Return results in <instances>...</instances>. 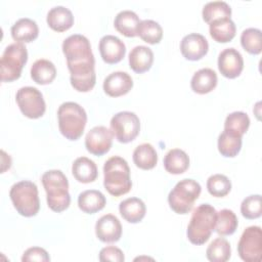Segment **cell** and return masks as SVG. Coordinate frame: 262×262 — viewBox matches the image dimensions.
<instances>
[{"label":"cell","instance_id":"obj_18","mask_svg":"<svg viewBox=\"0 0 262 262\" xmlns=\"http://www.w3.org/2000/svg\"><path fill=\"white\" fill-rule=\"evenodd\" d=\"M154 62L152 50L144 45L135 46L129 53L130 69L137 73L142 74L147 72Z\"/></svg>","mask_w":262,"mask_h":262},{"label":"cell","instance_id":"obj_5","mask_svg":"<svg viewBox=\"0 0 262 262\" xmlns=\"http://www.w3.org/2000/svg\"><path fill=\"white\" fill-rule=\"evenodd\" d=\"M57 119L60 133L69 140H77L84 132L87 114L79 103L67 101L59 105Z\"/></svg>","mask_w":262,"mask_h":262},{"label":"cell","instance_id":"obj_36","mask_svg":"<svg viewBox=\"0 0 262 262\" xmlns=\"http://www.w3.org/2000/svg\"><path fill=\"white\" fill-rule=\"evenodd\" d=\"M243 48L251 54H259L262 49V33L257 28H248L241 35Z\"/></svg>","mask_w":262,"mask_h":262},{"label":"cell","instance_id":"obj_40","mask_svg":"<svg viewBox=\"0 0 262 262\" xmlns=\"http://www.w3.org/2000/svg\"><path fill=\"white\" fill-rule=\"evenodd\" d=\"M124 260H125L124 253L122 252L121 249L117 247H114V246L104 247L99 252V261L101 262H106V261L123 262Z\"/></svg>","mask_w":262,"mask_h":262},{"label":"cell","instance_id":"obj_25","mask_svg":"<svg viewBox=\"0 0 262 262\" xmlns=\"http://www.w3.org/2000/svg\"><path fill=\"white\" fill-rule=\"evenodd\" d=\"M72 173L81 183L93 182L98 174L96 164L87 157L77 158L72 165Z\"/></svg>","mask_w":262,"mask_h":262},{"label":"cell","instance_id":"obj_9","mask_svg":"<svg viewBox=\"0 0 262 262\" xmlns=\"http://www.w3.org/2000/svg\"><path fill=\"white\" fill-rule=\"evenodd\" d=\"M111 130L115 138L122 143L134 140L140 131V120L133 112H119L111 119Z\"/></svg>","mask_w":262,"mask_h":262},{"label":"cell","instance_id":"obj_26","mask_svg":"<svg viewBox=\"0 0 262 262\" xmlns=\"http://www.w3.org/2000/svg\"><path fill=\"white\" fill-rule=\"evenodd\" d=\"M140 23L139 16L132 10L126 9L120 11L114 20L116 30L126 37L137 36V28Z\"/></svg>","mask_w":262,"mask_h":262},{"label":"cell","instance_id":"obj_29","mask_svg":"<svg viewBox=\"0 0 262 262\" xmlns=\"http://www.w3.org/2000/svg\"><path fill=\"white\" fill-rule=\"evenodd\" d=\"M133 162L136 167L142 170H150L158 163V155L150 143H142L136 146L133 151Z\"/></svg>","mask_w":262,"mask_h":262},{"label":"cell","instance_id":"obj_16","mask_svg":"<svg viewBox=\"0 0 262 262\" xmlns=\"http://www.w3.org/2000/svg\"><path fill=\"white\" fill-rule=\"evenodd\" d=\"M95 233L97 238L103 243H116L122 235L121 222L113 214L103 215L96 221Z\"/></svg>","mask_w":262,"mask_h":262},{"label":"cell","instance_id":"obj_13","mask_svg":"<svg viewBox=\"0 0 262 262\" xmlns=\"http://www.w3.org/2000/svg\"><path fill=\"white\" fill-rule=\"evenodd\" d=\"M218 69L222 76L234 79L241 75L244 69V59L235 48H226L219 53Z\"/></svg>","mask_w":262,"mask_h":262},{"label":"cell","instance_id":"obj_39","mask_svg":"<svg viewBox=\"0 0 262 262\" xmlns=\"http://www.w3.org/2000/svg\"><path fill=\"white\" fill-rule=\"evenodd\" d=\"M23 262L29 261H38V262H48L50 261V257L46 250L40 247H32L26 250L21 257Z\"/></svg>","mask_w":262,"mask_h":262},{"label":"cell","instance_id":"obj_7","mask_svg":"<svg viewBox=\"0 0 262 262\" xmlns=\"http://www.w3.org/2000/svg\"><path fill=\"white\" fill-rule=\"evenodd\" d=\"M202 187L193 179H182L176 183L168 195L170 208L177 214H187L201 194Z\"/></svg>","mask_w":262,"mask_h":262},{"label":"cell","instance_id":"obj_24","mask_svg":"<svg viewBox=\"0 0 262 262\" xmlns=\"http://www.w3.org/2000/svg\"><path fill=\"white\" fill-rule=\"evenodd\" d=\"M106 199L104 194L96 189L82 191L78 196V206L81 211L87 214H94L104 208Z\"/></svg>","mask_w":262,"mask_h":262},{"label":"cell","instance_id":"obj_27","mask_svg":"<svg viewBox=\"0 0 262 262\" xmlns=\"http://www.w3.org/2000/svg\"><path fill=\"white\" fill-rule=\"evenodd\" d=\"M165 170L171 174H182L189 167L187 154L180 148L170 149L164 158Z\"/></svg>","mask_w":262,"mask_h":262},{"label":"cell","instance_id":"obj_4","mask_svg":"<svg viewBox=\"0 0 262 262\" xmlns=\"http://www.w3.org/2000/svg\"><path fill=\"white\" fill-rule=\"evenodd\" d=\"M216 209L210 204H201L191 215L187 226L188 241L196 246L205 244L211 236L216 224Z\"/></svg>","mask_w":262,"mask_h":262},{"label":"cell","instance_id":"obj_28","mask_svg":"<svg viewBox=\"0 0 262 262\" xmlns=\"http://www.w3.org/2000/svg\"><path fill=\"white\" fill-rule=\"evenodd\" d=\"M56 77V68L48 59H38L31 67V78L40 85L50 84Z\"/></svg>","mask_w":262,"mask_h":262},{"label":"cell","instance_id":"obj_8","mask_svg":"<svg viewBox=\"0 0 262 262\" xmlns=\"http://www.w3.org/2000/svg\"><path fill=\"white\" fill-rule=\"evenodd\" d=\"M28 60V50L23 43L15 42L8 45L0 60L1 68V81L12 82L17 80L24 66Z\"/></svg>","mask_w":262,"mask_h":262},{"label":"cell","instance_id":"obj_31","mask_svg":"<svg viewBox=\"0 0 262 262\" xmlns=\"http://www.w3.org/2000/svg\"><path fill=\"white\" fill-rule=\"evenodd\" d=\"M238 225L237 217L232 210L222 209L217 212L215 230L220 235H231Z\"/></svg>","mask_w":262,"mask_h":262},{"label":"cell","instance_id":"obj_2","mask_svg":"<svg viewBox=\"0 0 262 262\" xmlns=\"http://www.w3.org/2000/svg\"><path fill=\"white\" fill-rule=\"evenodd\" d=\"M103 185L110 194L120 196L130 191L132 181L130 168L125 159L114 156L103 165Z\"/></svg>","mask_w":262,"mask_h":262},{"label":"cell","instance_id":"obj_37","mask_svg":"<svg viewBox=\"0 0 262 262\" xmlns=\"http://www.w3.org/2000/svg\"><path fill=\"white\" fill-rule=\"evenodd\" d=\"M207 189L211 195L223 198L231 190V181L223 174H214L207 180Z\"/></svg>","mask_w":262,"mask_h":262},{"label":"cell","instance_id":"obj_3","mask_svg":"<svg viewBox=\"0 0 262 262\" xmlns=\"http://www.w3.org/2000/svg\"><path fill=\"white\" fill-rule=\"evenodd\" d=\"M42 184L47 193V205L54 212L67 210L71 203L69 181L60 170H49L42 175Z\"/></svg>","mask_w":262,"mask_h":262},{"label":"cell","instance_id":"obj_1","mask_svg":"<svg viewBox=\"0 0 262 262\" xmlns=\"http://www.w3.org/2000/svg\"><path fill=\"white\" fill-rule=\"evenodd\" d=\"M62 52L67 58L71 73V85L80 92L92 90L96 82L95 59L89 40L81 35L74 34L62 42Z\"/></svg>","mask_w":262,"mask_h":262},{"label":"cell","instance_id":"obj_30","mask_svg":"<svg viewBox=\"0 0 262 262\" xmlns=\"http://www.w3.org/2000/svg\"><path fill=\"white\" fill-rule=\"evenodd\" d=\"M218 150L219 152L226 158H233L237 156L242 148V136L223 130L222 133L218 136Z\"/></svg>","mask_w":262,"mask_h":262},{"label":"cell","instance_id":"obj_20","mask_svg":"<svg viewBox=\"0 0 262 262\" xmlns=\"http://www.w3.org/2000/svg\"><path fill=\"white\" fill-rule=\"evenodd\" d=\"M48 26L56 32H64L74 24V15L72 11L61 5L52 7L46 17Z\"/></svg>","mask_w":262,"mask_h":262},{"label":"cell","instance_id":"obj_12","mask_svg":"<svg viewBox=\"0 0 262 262\" xmlns=\"http://www.w3.org/2000/svg\"><path fill=\"white\" fill-rule=\"evenodd\" d=\"M113 136L111 129H107L104 126H95L86 134V149L94 156H102L111 149Z\"/></svg>","mask_w":262,"mask_h":262},{"label":"cell","instance_id":"obj_14","mask_svg":"<svg viewBox=\"0 0 262 262\" xmlns=\"http://www.w3.org/2000/svg\"><path fill=\"white\" fill-rule=\"evenodd\" d=\"M209 50L207 39L199 33L185 35L180 42V51L183 57L188 60H199L203 58Z\"/></svg>","mask_w":262,"mask_h":262},{"label":"cell","instance_id":"obj_33","mask_svg":"<svg viewBox=\"0 0 262 262\" xmlns=\"http://www.w3.org/2000/svg\"><path fill=\"white\" fill-rule=\"evenodd\" d=\"M137 36L146 43L158 44L163 38V29L156 20L143 19L138 25Z\"/></svg>","mask_w":262,"mask_h":262},{"label":"cell","instance_id":"obj_19","mask_svg":"<svg viewBox=\"0 0 262 262\" xmlns=\"http://www.w3.org/2000/svg\"><path fill=\"white\" fill-rule=\"evenodd\" d=\"M38 35L39 28L37 23L29 17L19 18L11 27V36L13 40L19 43L32 42Z\"/></svg>","mask_w":262,"mask_h":262},{"label":"cell","instance_id":"obj_35","mask_svg":"<svg viewBox=\"0 0 262 262\" xmlns=\"http://www.w3.org/2000/svg\"><path fill=\"white\" fill-rule=\"evenodd\" d=\"M250 126V118L244 112H233L227 115L224 122V130L243 137Z\"/></svg>","mask_w":262,"mask_h":262},{"label":"cell","instance_id":"obj_23","mask_svg":"<svg viewBox=\"0 0 262 262\" xmlns=\"http://www.w3.org/2000/svg\"><path fill=\"white\" fill-rule=\"evenodd\" d=\"M217 74L209 68H204L196 71L190 81L191 89L199 94L211 92L217 85Z\"/></svg>","mask_w":262,"mask_h":262},{"label":"cell","instance_id":"obj_11","mask_svg":"<svg viewBox=\"0 0 262 262\" xmlns=\"http://www.w3.org/2000/svg\"><path fill=\"white\" fill-rule=\"evenodd\" d=\"M15 100L23 115L30 119L41 118L46 111L43 95L35 87L25 86L19 88L16 92Z\"/></svg>","mask_w":262,"mask_h":262},{"label":"cell","instance_id":"obj_15","mask_svg":"<svg viewBox=\"0 0 262 262\" xmlns=\"http://www.w3.org/2000/svg\"><path fill=\"white\" fill-rule=\"evenodd\" d=\"M98 48L101 58L108 64L121 61L126 54V46L124 42L114 35L103 36L99 41Z\"/></svg>","mask_w":262,"mask_h":262},{"label":"cell","instance_id":"obj_34","mask_svg":"<svg viewBox=\"0 0 262 262\" xmlns=\"http://www.w3.org/2000/svg\"><path fill=\"white\" fill-rule=\"evenodd\" d=\"M203 19L210 24L215 19L222 17H230L231 8L224 1H211L205 4L202 10Z\"/></svg>","mask_w":262,"mask_h":262},{"label":"cell","instance_id":"obj_32","mask_svg":"<svg viewBox=\"0 0 262 262\" xmlns=\"http://www.w3.org/2000/svg\"><path fill=\"white\" fill-rule=\"evenodd\" d=\"M207 259L211 262H226L231 256L230 244L223 237L215 238L207 248Z\"/></svg>","mask_w":262,"mask_h":262},{"label":"cell","instance_id":"obj_17","mask_svg":"<svg viewBox=\"0 0 262 262\" xmlns=\"http://www.w3.org/2000/svg\"><path fill=\"white\" fill-rule=\"evenodd\" d=\"M133 87V80L126 72H114L103 81V90L111 97L127 94Z\"/></svg>","mask_w":262,"mask_h":262},{"label":"cell","instance_id":"obj_22","mask_svg":"<svg viewBox=\"0 0 262 262\" xmlns=\"http://www.w3.org/2000/svg\"><path fill=\"white\" fill-rule=\"evenodd\" d=\"M121 216L129 223H138L145 216L146 207L139 198H128L119 205Z\"/></svg>","mask_w":262,"mask_h":262},{"label":"cell","instance_id":"obj_6","mask_svg":"<svg viewBox=\"0 0 262 262\" xmlns=\"http://www.w3.org/2000/svg\"><path fill=\"white\" fill-rule=\"evenodd\" d=\"M9 196L17 213L25 217L37 215L40 209V201L37 185L30 180H21L14 183L9 191Z\"/></svg>","mask_w":262,"mask_h":262},{"label":"cell","instance_id":"obj_21","mask_svg":"<svg viewBox=\"0 0 262 262\" xmlns=\"http://www.w3.org/2000/svg\"><path fill=\"white\" fill-rule=\"evenodd\" d=\"M211 37L218 43H226L231 41L236 32L234 21L230 17H222L209 24Z\"/></svg>","mask_w":262,"mask_h":262},{"label":"cell","instance_id":"obj_38","mask_svg":"<svg viewBox=\"0 0 262 262\" xmlns=\"http://www.w3.org/2000/svg\"><path fill=\"white\" fill-rule=\"evenodd\" d=\"M241 213L247 219H256L261 216L262 204L260 194H251L243 200Z\"/></svg>","mask_w":262,"mask_h":262},{"label":"cell","instance_id":"obj_10","mask_svg":"<svg viewBox=\"0 0 262 262\" xmlns=\"http://www.w3.org/2000/svg\"><path fill=\"white\" fill-rule=\"evenodd\" d=\"M238 256L246 262H259L262 257V230L260 226L247 227L237 244Z\"/></svg>","mask_w":262,"mask_h":262}]
</instances>
